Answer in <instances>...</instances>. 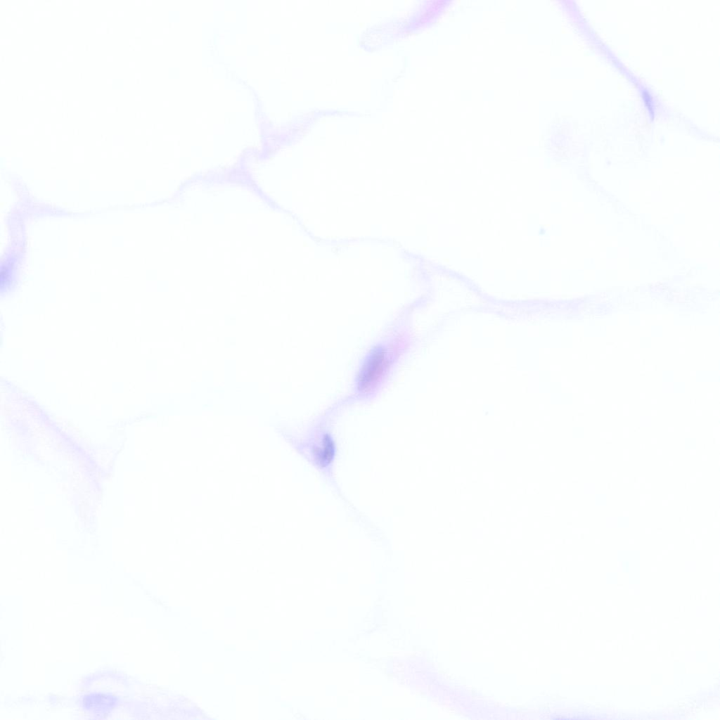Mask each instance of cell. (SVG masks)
Here are the masks:
<instances>
[{
	"label": "cell",
	"mask_w": 720,
	"mask_h": 720,
	"mask_svg": "<svg viewBox=\"0 0 720 720\" xmlns=\"http://www.w3.org/2000/svg\"><path fill=\"white\" fill-rule=\"evenodd\" d=\"M409 315L408 309L399 312L366 350L343 406L371 401L386 387L411 347Z\"/></svg>",
	"instance_id": "cell-1"
},
{
	"label": "cell",
	"mask_w": 720,
	"mask_h": 720,
	"mask_svg": "<svg viewBox=\"0 0 720 720\" xmlns=\"http://www.w3.org/2000/svg\"><path fill=\"white\" fill-rule=\"evenodd\" d=\"M81 702L85 710L94 712H105L117 706L119 700L112 695L92 693L83 696Z\"/></svg>",
	"instance_id": "cell-2"
}]
</instances>
